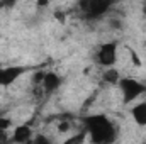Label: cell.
<instances>
[{"label":"cell","instance_id":"cell-1","mask_svg":"<svg viewBox=\"0 0 146 144\" xmlns=\"http://www.w3.org/2000/svg\"><path fill=\"white\" fill-rule=\"evenodd\" d=\"M85 132H88L90 141L97 144H107L115 139V127L104 114H94L83 119Z\"/></svg>","mask_w":146,"mask_h":144},{"label":"cell","instance_id":"cell-2","mask_svg":"<svg viewBox=\"0 0 146 144\" xmlns=\"http://www.w3.org/2000/svg\"><path fill=\"white\" fill-rule=\"evenodd\" d=\"M117 87H119V90L122 93V102L124 104H131V102L138 100L146 92L145 83H141L139 80H136L133 76H121Z\"/></svg>","mask_w":146,"mask_h":144},{"label":"cell","instance_id":"cell-3","mask_svg":"<svg viewBox=\"0 0 146 144\" xmlns=\"http://www.w3.org/2000/svg\"><path fill=\"white\" fill-rule=\"evenodd\" d=\"M115 2L117 0H80L78 9L87 19H100L112 9Z\"/></svg>","mask_w":146,"mask_h":144},{"label":"cell","instance_id":"cell-4","mask_svg":"<svg viewBox=\"0 0 146 144\" xmlns=\"http://www.w3.org/2000/svg\"><path fill=\"white\" fill-rule=\"evenodd\" d=\"M95 63L104 66V68L114 66L117 63V42L115 41L104 42V44H100L97 48V51H95Z\"/></svg>","mask_w":146,"mask_h":144},{"label":"cell","instance_id":"cell-5","mask_svg":"<svg viewBox=\"0 0 146 144\" xmlns=\"http://www.w3.org/2000/svg\"><path fill=\"white\" fill-rule=\"evenodd\" d=\"M27 71L26 66L21 65H10V66H0V87H10L15 83L24 73Z\"/></svg>","mask_w":146,"mask_h":144},{"label":"cell","instance_id":"cell-6","mask_svg":"<svg viewBox=\"0 0 146 144\" xmlns=\"http://www.w3.org/2000/svg\"><path fill=\"white\" fill-rule=\"evenodd\" d=\"M63 80L58 73L54 71H44L41 75V80H39V85H41V90L44 93H53L56 92L60 87H61Z\"/></svg>","mask_w":146,"mask_h":144},{"label":"cell","instance_id":"cell-7","mask_svg":"<svg viewBox=\"0 0 146 144\" xmlns=\"http://www.w3.org/2000/svg\"><path fill=\"white\" fill-rule=\"evenodd\" d=\"M12 143H31L33 141V127L29 124L17 126L14 129V134L10 137Z\"/></svg>","mask_w":146,"mask_h":144},{"label":"cell","instance_id":"cell-8","mask_svg":"<svg viewBox=\"0 0 146 144\" xmlns=\"http://www.w3.org/2000/svg\"><path fill=\"white\" fill-rule=\"evenodd\" d=\"M131 117L136 122V126L146 127V102L136 104L134 107L131 108Z\"/></svg>","mask_w":146,"mask_h":144},{"label":"cell","instance_id":"cell-9","mask_svg":"<svg viewBox=\"0 0 146 144\" xmlns=\"http://www.w3.org/2000/svg\"><path fill=\"white\" fill-rule=\"evenodd\" d=\"M102 80H104L107 85H117L119 80H121V73L117 71L114 66H109V68L104 71V75H102Z\"/></svg>","mask_w":146,"mask_h":144},{"label":"cell","instance_id":"cell-10","mask_svg":"<svg viewBox=\"0 0 146 144\" xmlns=\"http://www.w3.org/2000/svg\"><path fill=\"white\" fill-rule=\"evenodd\" d=\"M10 126H12L10 119H7V117H0V131H9Z\"/></svg>","mask_w":146,"mask_h":144},{"label":"cell","instance_id":"cell-11","mask_svg":"<svg viewBox=\"0 0 146 144\" xmlns=\"http://www.w3.org/2000/svg\"><path fill=\"white\" fill-rule=\"evenodd\" d=\"M85 141V132H82L80 136H75V137H70L66 143H83Z\"/></svg>","mask_w":146,"mask_h":144},{"label":"cell","instance_id":"cell-12","mask_svg":"<svg viewBox=\"0 0 146 144\" xmlns=\"http://www.w3.org/2000/svg\"><path fill=\"white\" fill-rule=\"evenodd\" d=\"M33 143H49V139L44 136H37V137H33Z\"/></svg>","mask_w":146,"mask_h":144},{"label":"cell","instance_id":"cell-13","mask_svg":"<svg viewBox=\"0 0 146 144\" xmlns=\"http://www.w3.org/2000/svg\"><path fill=\"white\" fill-rule=\"evenodd\" d=\"M54 17H56L60 22H65V15H63L61 12H56V14H54Z\"/></svg>","mask_w":146,"mask_h":144},{"label":"cell","instance_id":"cell-14","mask_svg":"<svg viewBox=\"0 0 146 144\" xmlns=\"http://www.w3.org/2000/svg\"><path fill=\"white\" fill-rule=\"evenodd\" d=\"M49 0H37V7H48Z\"/></svg>","mask_w":146,"mask_h":144},{"label":"cell","instance_id":"cell-15","mask_svg":"<svg viewBox=\"0 0 146 144\" xmlns=\"http://www.w3.org/2000/svg\"><path fill=\"white\" fill-rule=\"evenodd\" d=\"M7 5H12V3H15V2H19V0H3Z\"/></svg>","mask_w":146,"mask_h":144},{"label":"cell","instance_id":"cell-16","mask_svg":"<svg viewBox=\"0 0 146 144\" xmlns=\"http://www.w3.org/2000/svg\"><path fill=\"white\" fill-rule=\"evenodd\" d=\"M141 12H143V14L146 15V0L143 2V7H141Z\"/></svg>","mask_w":146,"mask_h":144},{"label":"cell","instance_id":"cell-17","mask_svg":"<svg viewBox=\"0 0 146 144\" xmlns=\"http://www.w3.org/2000/svg\"><path fill=\"white\" fill-rule=\"evenodd\" d=\"M5 5H7V3H5V2H3V0H0V12H2V9H3V7H5Z\"/></svg>","mask_w":146,"mask_h":144}]
</instances>
